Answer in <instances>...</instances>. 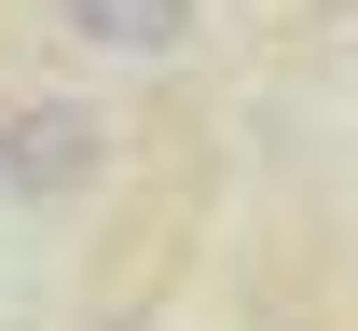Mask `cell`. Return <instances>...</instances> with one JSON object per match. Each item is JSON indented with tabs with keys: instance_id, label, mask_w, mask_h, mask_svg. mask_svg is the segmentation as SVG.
Here are the masks:
<instances>
[{
	"instance_id": "3957f363",
	"label": "cell",
	"mask_w": 358,
	"mask_h": 331,
	"mask_svg": "<svg viewBox=\"0 0 358 331\" xmlns=\"http://www.w3.org/2000/svg\"><path fill=\"white\" fill-rule=\"evenodd\" d=\"M317 42H331V55L358 69V0H317Z\"/></svg>"
},
{
	"instance_id": "6da1fadb",
	"label": "cell",
	"mask_w": 358,
	"mask_h": 331,
	"mask_svg": "<svg viewBox=\"0 0 358 331\" xmlns=\"http://www.w3.org/2000/svg\"><path fill=\"white\" fill-rule=\"evenodd\" d=\"M96 166H110L96 111H69V97L0 111V193H14V207H69V193H96Z\"/></svg>"
},
{
	"instance_id": "7a4b0ae2",
	"label": "cell",
	"mask_w": 358,
	"mask_h": 331,
	"mask_svg": "<svg viewBox=\"0 0 358 331\" xmlns=\"http://www.w3.org/2000/svg\"><path fill=\"white\" fill-rule=\"evenodd\" d=\"M55 28L110 69H166V55H193V0H55Z\"/></svg>"
}]
</instances>
